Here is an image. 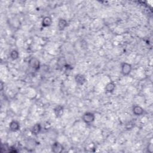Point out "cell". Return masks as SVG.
I'll use <instances>...</instances> for the list:
<instances>
[{
	"mask_svg": "<svg viewBox=\"0 0 153 153\" xmlns=\"http://www.w3.org/2000/svg\"><path fill=\"white\" fill-rule=\"evenodd\" d=\"M83 121L87 125L92 124L95 120V115L91 112H86L82 117Z\"/></svg>",
	"mask_w": 153,
	"mask_h": 153,
	"instance_id": "obj_1",
	"label": "cell"
},
{
	"mask_svg": "<svg viewBox=\"0 0 153 153\" xmlns=\"http://www.w3.org/2000/svg\"><path fill=\"white\" fill-rule=\"evenodd\" d=\"M132 70V65L127 63V62H123L121 65V72L123 75L127 76L131 74Z\"/></svg>",
	"mask_w": 153,
	"mask_h": 153,
	"instance_id": "obj_2",
	"label": "cell"
},
{
	"mask_svg": "<svg viewBox=\"0 0 153 153\" xmlns=\"http://www.w3.org/2000/svg\"><path fill=\"white\" fill-rule=\"evenodd\" d=\"M29 65L32 69L38 71L40 68V62L36 57H32L29 61Z\"/></svg>",
	"mask_w": 153,
	"mask_h": 153,
	"instance_id": "obj_3",
	"label": "cell"
},
{
	"mask_svg": "<svg viewBox=\"0 0 153 153\" xmlns=\"http://www.w3.org/2000/svg\"><path fill=\"white\" fill-rule=\"evenodd\" d=\"M20 129V125L19 121L16 120L11 121L9 124V129L10 131L13 132H16L19 131Z\"/></svg>",
	"mask_w": 153,
	"mask_h": 153,
	"instance_id": "obj_4",
	"label": "cell"
},
{
	"mask_svg": "<svg viewBox=\"0 0 153 153\" xmlns=\"http://www.w3.org/2000/svg\"><path fill=\"white\" fill-rule=\"evenodd\" d=\"M75 81L79 85H83L86 83V77L81 74H78L75 75Z\"/></svg>",
	"mask_w": 153,
	"mask_h": 153,
	"instance_id": "obj_5",
	"label": "cell"
},
{
	"mask_svg": "<svg viewBox=\"0 0 153 153\" xmlns=\"http://www.w3.org/2000/svg\"><path fill=\"white\" fill-rule=\"evenodd\" d=\"M132 112L136 116H140L144 114V109L140 106L136 105H134L132 108Z\"/></svg>",
	"mask_w": 153,
	"mask_h": 153,
	"instance_id": "obj_6",
	"label": "cell"
},
{
	"mask_svg": "<svg viewBox=\"0 0 153 153\" xmlns=\"http://www.w3.org/2000/svg\"><path fill=\"white\" fill-rule=\"evenodd\" d=\"M63 150V146L61 144L58 142H55L51 146V151L55 152V153H59L61 152Z\"/></svg>",
	"mask_w": 153,
	"mask_h": 153,
	"instance_id": "obj_7",
	"label": "cell"
},
{
	"mask_svg": "<svg viewBox=\"0 0 153 153\" xmlns=\"http://www.w3.org/2000/svg\"><path fill=\"white\" fill-rule=\"evenodd\" d=\"M64 108L62 105H57L54 108V113L57 118H60L63 114Z\"/></svg>",
	"mask_w": 153,
	"mask_h": 153,
	"instance_id": "obj_8",
	"label": "cell"
},
{
	"mask_svg": "<svg viewBox=\"0 0 153 153\" xmlns=\"http://www.w3.org/2000/svg\"><path fill=\"white\" fill-rule=\"evenodd\" d=\"M42 130V125L40 124V123H37L35 124L31 129V133L34 135H38L41 131Z\"/></svg>",
	"mask_w": 153,
	"mask_h": 153,
	"instance_id": "obj_9",
	"label": "cell"
},
{
	"mask_svg": "<svg viewBox=\"0 0 153 153\" xmlns=\"http://www.w3.org/2000/svg\"><path fill=\"white\" fill-rule=\"evenodd\" d=\"M115 86H116V85L113 81L109 82V83H107V85H106V86L105 87V90L107 93H111L114 91V90L115 89Z\"/></svg>",
	"mask_w": 153,
	"mask_h": 153,
	"instance_id": "obj_10",
	"label": "cell"
},
{
	"mask_svg": "<svg viewBox=\"0 0 153 153\" xmlns=\"http://www.w3.org/2000/svg\"><path fill=\"white\" fill-rule=\"evenodd\" d=\"M68 26L67 21L64 19H60L58 21L57 27L59 31H63Z\"/></svg>",
	"mask_w": 153,
	"mask_h": 153,
	"instance_id": "obj_11",
	"label": "cell"
},
{
	"mask_svg": "<svg viewBox=\"0 0 153 153\" xmlns=\"http://www.w3.org/2000/svg\"><path fill=\"white\" fill-rule=\"evenodd\" d=\"M52 22H53V20L50 17L46 16L43 19L42 25V26H43L44 28L49 27V26H51V25L52 24Z\"/></svg>",
	"mask_w": 153,
	"mask_h": 153,
	"instance_id": "obj_12",
	"label": "cell"
},
{
	"mask_svg": "<svg viewBox=\"0 0 153 153\" xmlns=\"http://www.w3.org/2000/svg\"><path fill=\"white\" fill-rule=\"evenodd\" d=\"M57 65L59 68H65L67 65L68 64L65 58L64 57H61L58 59L57 60Z\"/></svg>",
	"mask_w": 153,
	"mask_h": 153,
	"instance_id": "obj_13",
	"label": "cell"
},
{
	"mask_svg": "<svg viewBox=\"0 0 153 153\" xmlns=\"http://www.w3.org/2000/svg\"><path fill=\"white\" fill-rule=\"evenodd\" d=\"M10 56L11 59L15 61L19 57V53L18 51H17L16 50H13L10 52Z\"/></svg>",
	"mask_w": 153,
	"mask_h": 153,
	"instance_id": "obj_14",
	"label": "cell"
},
{
	"mask_svg": "<svg viewBox=\"0 0 153 153\" xmlns=\"http://www.w3.org/2000/svg\"><path fill=\"white\" fill-rule=\"evenodd\" d=\"M148 148H147V150H148V151L149 152H152V150H153V148H152V144H151L148 146Z\"/></svg>",
	"mask_w": 153,
	"mask_h": 153,
	"instance_id": "obj_15",
	"label": "cell"
}]
</instances>
